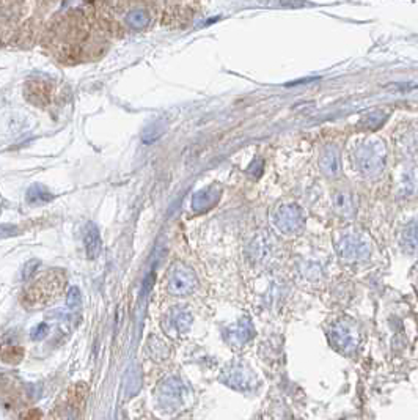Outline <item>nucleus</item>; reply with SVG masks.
I'll list each match as a JSON object with an SVG mask.
<instances>
[{"mask_svg":"<svg viewBox=\"0 0 418 420\" xmlns=\"http://www.w3.org/2000/svg\"><path fill=\"white\" fill-rule=\"evenodd\" d=\"M24 356V350L16 345H4L0 346V359L9 362V364H18Z\"/></svg>","mask_w":418,"mask_h":420,"instance_id":"7ed1b4c3","label":"nucleus"},{"mask_svg":"<svg viewBox=\"0 0 418 420\" xmlns=\"http://www.w3.org/2000/svg\"><path fill=\"white\" fill-rule=\"evenodd\" d=\"M19 420H41V414L38 409H28L21 416Z\"/></svg>","mask_w":418,"mask_h":420,"instance_id":"423d86ee","label":"nucleus"},{"mask_svg":"<svg viewBox=\"0 0 418 420\" xmlns=\"http://www.w3.org/2000/svg\"><path fill=\"white\" fill-rule=\"evenodd\" d=\"M62 287V280L55 277V274H43L38 279H35L32 284H28L22 293L21 302L27 310H36L48 306L57 298L58 289Z\"/></svg>","mask_w":418,"mask_h":420,"instance_id":"f257e3e1","label":"nucleus"},{"mask_svg":"<svg viewBox=\"0 0 418 420\" xmlns=\"http://www.w3.org/2000/svg\"><path fill=\"white\" fill-rule=\"evenodd\" d=\"M27 201L31 205H41V204H48L53 199V194H50L46 187L41 184H33L28 187V191L26 194Z\"/></svg>","mask_w":418,"mask_h":420,"instance_id":"f03ea898","label":"nucleus"},{"mask_svg":"<svg viewBox=\"0 0 418 420\" xmlns=\"http://www.w3.org/2000/svg\"><path fill=\"white\" fill-rule=\"evenodd\" d=\"M85 243H87L88 253H90L92 257L97 255L98 250H99V235H98V230L94 228L93 226H90V228L87 230Z\"/></svg>","mask_w":418,"mask_h":420,"instance_id":"20e7f679","label":"nucleus"},{"mask_svg":"<svg viewBox=\"0 0 418 420\" xmlns=\"http://www.w3.org/2000/svg\"><path fill=\"white\" fill-rule=\"evenodd\" d=\"M18 233L16 226H0V238H10Z\"/></svg>","mask_w":418,"mask_h":420,"instance_id":"39448f33","label":"nucleus"}]
</instances>
